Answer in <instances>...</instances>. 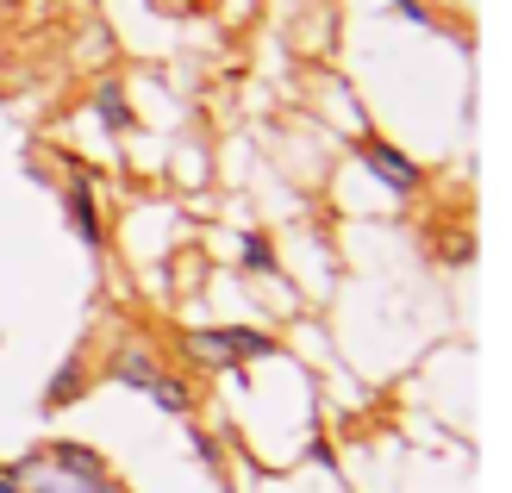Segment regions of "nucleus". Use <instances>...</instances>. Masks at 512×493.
<instances>
[{
    "label": "nucleus",
    "instance_id": "nucleus-1",
    "mask_svg": "<svg viewBox=\"0 0 512 493\" xmlns=\"http://www.w3.org/2000/svg\"><path fill=\"white\" fill-rule=\"evenodd\" d=\"M356 157H363V169L369 175H381L394 194H419V181H425V169L413 163V157H400V150L388 144V138H363L356 144Z\"/></svg>",
    "mask_w": 512,
    "mask_h": 493
},
{
    "label": "nucleus",
    "instance_id": "nucleus-2",
    "mask_svg": "<svg viewBox=\"0 0 512 493\" xmlns=\"http://www.w3.org/2000/svg\"><path fill=\"white\" fill-rule=\"evenodd\" d=\"M157 375H163L157 350H144V344H119V350H113V381H119V387H138V394H144Z\"/></svg>",
    "mask_w": 512,
    "mask_h": 493
},
{
    "label": "nucleus",
    "instance_id": "nucleus-3",
    "mask_svg": "<svg viewBox=\"0 0 512 493\" xmlns=\"http://www.w3.org/2000/svg\"><path fill=\"white\" fill-rule=\"evenodd\" d=\"M44 462H50L57 475H69V481H94V475H107V462H100L88 444H50Z\"/></svg>",
    "mask_w": 512,
    "mask_h": 493
},
{
    "label": "nucleus",
    "instance_id": "nucleus-4",
    "mask_svg": "<svg viewBox=\"0 0 512 493\" xmlns=\"http://www.w3.org/2000/svg\"><path fill=\"white\" fill-rule=\"evenodd\" d=\"M69 206V225H75V238H82L88 250H100V219H94V194H88V181H75V188L63 194Z\"/></svg>",
    "mask_w": 512,
    "mask_h": 493
},
{
    "label": "nucleus",
    "instance_id": "nucleus-5",
    "mask_svg": "<svg viewBox=\"0 0 512 493\" xmlns=\"http://www.w3.org/2000/svg\"><path fill=\"white\" fill-rule=\"evenodd\" d=\"M188 356L200 362V369H238L232 344H225V331H188Z\"/></svg>",
    "mask_w": 512,
    "mask_h": 493
},
{
    "label": "nucleus",
    "instance_id": "nucleus-6",
    "mask_svg": "<svg viewBox=\"0 0 512 493\" xmlns=\"http://www.w3.org/2000/svg\"><path fill=\"white\" fill-rule=\"evenodd\" d=\"M82 387H88V375H82V356H69L63 369L50 375V387H44V412H57L63 400H75V394H82Z\"/></svg>",
    "mask_w": 512,
    "mask_h": 493
},
{
    "label": "nucleus",
    "instance_id": "nucleus-7",
    "mask_svg": "<svg viewBox=\"0 0 512 493\" xmlns=\"http://www.w3.org/2000/svg\"><path fill=\"white\" fill-rule=\"evenodd\" d=\"M144 394H150V400H157L163 412H175V419H188V412H194V394H188V387H182V381H175L169 369H163L157 381H150V387H144Z\"/></svg>",
    "mask_w": 512,
    "mask_h": 493
},
{
    "label": "nucleus",
    "instance_id": "nucleus-8",
    "mask_svg": "<svg viewBox=\"0 0 512 493\" xmlns=\"http://www.w3.org/2000/svg\"><path fill=\"white\" fill-rule=\"evenodd\" d=\"M225 344H232V356H238V362L275 356V337H269V331H250V325H225Z\"/></svg>",
    "mask_w": 512,
    "mask_h": 493
},
{
    "label": "nucleus",
    "instance_id": "nucleus-9",
    "mask_svg": "<svg viewBox=\"0 0 512 493\" xmlns=\"http://www.w3.org/2000/svg\"><path fill=\"white\" fill-rule=\"evenodd\" d=\"M19 469L32 475V481H25V493H88V481H69V475H57V469H50V462H44V469H32V462H19ZM94 481H100V475H94Z\"/></svg>",
    "mask_w": 512,
    "mask_h": 493
},
{
    "label": "nucleus",
    "instance_id": "nucleus-10",
    "mask_svg": "<svg viewBox=\"0 0 512 493\" xmlns=\"http://www.w3.org/2000/svg\"><path fill=\"white\" fill-rule=\"evenodd\" d=\"M94 107H100V125H113V132H125V125H132V107H125V94H119L113 82L94 94Z\"/></svg>",
    "mask_w": 512,
    "mask_h": 493
},
{
    "label": "nucleus",
    "instance_id": "nucleus-11",
    "mask_svg": "<svg viewBox=\"0 0 512 493\" xmlns=\"http://www.w3.org/2000/svg\"><path fill=\"white\" fill-rule=\"evenodd\" d=\"M244 269H256V275L275 269V256H269V244H263V238H244Z\"/></svg>",
    "mask_w": 512,
    "mask_h": 493
},
{
    "label": "nucleus",
    "instance_id": "nucleus-12",
    "mask_svg": "<svg viewBox=\"0 0 512 493\" xmlns=\"http://www.w3.org/2000/svg\"><path fill=\"white\" fill-rule=\"evenodd\" d=\"M194 450H200V462H207V469H219V462H225V450L213 444V437H207V431H194Z\"/></svg>",
    "mask_w": 512,
    "mask_h": 493
},
{
    "label": "nucleus",
    "instance_id": "nucleus-13",
    "mask_svg": "<svg viewBox=\"0 0 512 493\" xmlns=\"http://www.w3.org/2000/svg\"><path fill=\"white\" fill-rule=\"evenodd\" d=\"M0 493H25V469H7V462H0Z\"/></svg>",
    "mask_w": 512,
    "mask_h": 493
}]
</instances>
